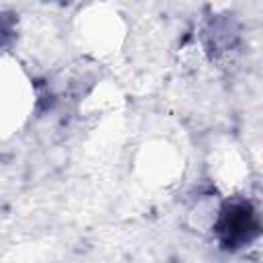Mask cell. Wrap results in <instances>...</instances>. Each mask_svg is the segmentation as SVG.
I'll use <instances>...</instances> for the list:
<instances>
[{"mask_svg": "<svg viewBox=\"0 0 263 263\" xmlns=\"http://www.w3.org/2000/svg\"><path fill=\"white\" fill-rule=\"evenodd\" d=\"M220 234L224 245L228 247L249 242L259 234V220L255 210L245 201L228 203L220 216Z\"/></svg>", "mask_w": 263, "mask_h": 263, "instance_id": "obj_1", "label": "cell"}]
</instances>
